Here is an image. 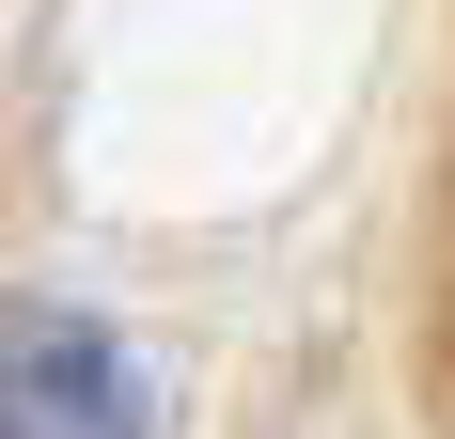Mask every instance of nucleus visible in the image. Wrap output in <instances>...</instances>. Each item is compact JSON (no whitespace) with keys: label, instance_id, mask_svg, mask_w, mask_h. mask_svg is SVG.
<instances>
[{"label":"nucleus","instance_id":"obj_1","mask_svg":"<svg viewBox=\"0 0 455 439\" xmlns=\"http://www.w3.org/2000/svg\"><path fill=\"white\" fill-rule=\"evenodd\" d=\"M0 439H157L141 346L79 299H0Z\"/></svg>","mask_w":455,"mask_h":439}]
</instances>
